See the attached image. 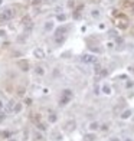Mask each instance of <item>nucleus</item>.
I'll use <instances>...</instances> for the list:
<instances>
[{"mask_svg":"<svg viewBox=\"0 0 134 141\" xmlns=\"http://www.w3.org/2000/svg\"><path fill=\"white\" fill-rule=\"evenodd\" d=\"M15 17V10L13 9H4L3 12H0V22H9Z\"/></svg>","mask_w":134,"mask_h":141,"instance_id":"nucleus-1","label":"nucleus"},{"mask_svg":"<svg viewBox=\"0 0 134 141\" xmlns=\"http://www.w3.org/2000/svg\"><path fill=\"white\" fill-rule=\"evenodd\" d=\"M71 100H72V91L71 89H64L62 91V98L59 100V104L61 105H67Z\"/></svg>","mask_w":134,"mask_h":141,"instance_id":"nucleus-2","label":"nucleus"},{"mask_svg":"<svg viewBox=\"0 0 134 141\" xmlns=\"http://www.w3.org/2000/svg\"><path fill=\"white\" fill-rule=\"evenodd\" d=\"M81 60H82L84 63H97V58H95L94 55H89V53L84 55V56L81 58Z\"/></svg>","mask_w":134,"mask_h":141,"instance_id":"nucleus-3","label":"nucleus"},{"mask_svg":"<svg viewBox=\"0 0 134 141\" xmlns=\"http://www.w3.org/2000/svg\"><path fill=\"white\" fill-rule=\"evenodd\" d=\"M68 33V26H59L55 29V36H64Z\"/></svg>","mask_w":134,"mask_h":141,"instance_id":"nucleus-4","label":"nucleus"},{"mask_svg":"<svg viewBox=\"0 0 134 141\" xmlns=\"http://www.w3.org/2000/svg\"><path fill=\"white\" fill-rule=\"evenodd\" d=\"M32 120H33V122H35L36 125H38V127H39V128H41L42 131H43V130H46V125L43 124L42 121H41V115H39V114H38V115H35L33 118H32Z\"/></svg>","mask_w":134,"mask_h":141,"instance_id":"nucleus-5","label":"nucleus"},{"mask_svg":"<svg viewBox=\"0 0 134 141\" xmlns=\"http://www.w3.org/2000/svg\"><path fill=\"white\" fill-rule=\"evenodd\" d=\"M33 56L38 59H43L45 58V50L42 48H36V49H33Z\"/></svg>","mask_w":134,"mask_h":141,"instance_id":"nucleus-6","label":"nucleus"},{"mask_svg":"<svg viewBox=\"0 0 134 141\" xmlns=\"http://www.w3.org/2000/svg\"><path fill=\"white\" fill-rule=\"evenodd\" d=\"M67 39V35H64V36H55V42H56V45H62L64 42Z\"/></svg>","mask_w":134,"mask_h":141,"instance_id":"nucleus-7","label":"nucleus"},{"mask_svg":"<svg viewBox=\"0 0 134 141\" xmlns=\"http://www.w3.org/2000/svg\"><path fill=\"white\" fill-rule=\"evenodd\" d=\"M46 32H50V30H53V22L52 20H49V22H46L45 23V27H43Z\"/></svg>","mask_w":134,"mask_h":141,"instance_id":"nucleus-8","label":"nucleus"},{"mask_svg":"<svg viewBox=\"0 0 134 141\" xmlns=\"http://www.w3.org/2000/svg\"><path fill=\"white\" fill-rule=\"evenodd\" d=\"M130 117H131V111H130V109H127V111H124V112L121 114V118H123V120H127V118H130Z\"/></svg>","mask_w":134,"mask_h":141,"instance_id":"nucleus-9","label":"nucleus"},{"mask_svg":"<svg viewBox=\"0 0 134 141\" xmlns=\"http://www.w3.org/2000/svg\"><path fill=\"white\" fill-rule=\"evenodd\" d=\"M19 65H20V68H23V71H29V63L26 60H22Z\"/></svg>","mask_w":134,"mask_h":141,"instance_id":"nucleus-10","label":"nucleus"},{"mask_svg":"<svg viewBox=\"0 0 134 141\" xmlns=\"http://www.w3.org/2000/svg\"><path fill=\"white\" fill-rule=\"evenodd\" d=\"M102 92L107 94V95H110V94H111V88H110L108 85H104V86H102Z\"/></svg>","mask_w":134,"mask_h":141,"instance_id":"nucleus-11","label":"nucleus"},{"mask_svg":"<svg viewBox=\"0 0 134 141\" xmlns=\"http://www.w3.org/2000/svg\"><path fill=\"white\" fill-rule=\"evenodd\" d=\"M35 72H36L38 75H43V74H45V71H43L42 66H36V68H35Z\"/></svg>","mask_w":134,"mask_h":141,"instance_id":"nucleus-12","label":"nucleus"},{"mask_svg":"<svg viewBox=\"0 0 134 141\" xmlns=\"http://www.w3.org/2000/svg\"><path fill=\"white\" fill-rule=\"evenodd\" d=\"M95 140V135L94 134H87L85 135V141H94Z\"/></svg>","mask_w":134,"mask_h":141,"instance_id":"nucleus-13","label":"nucleus"},{"mask_svg":"<svg viewBox=\"0 0 134 141\" xmlns=\"http://www.w3.org/2000/svg\"><path fill=\"white\" fill-rule=\"evenodd\" d=\"M98 127H100V125H98V122H91V124H89V130H91V131H94V130H98Z\"/></svg>","mask_w":134,"mask_h":141,"instance_id":"nucleus-14","label":"nucleus"},{"mask_svg":"<svg viewBox=\"0 0 134 141\" xmlns=\"http://www.w3.org/2000/svg\"><path fill=\"white\" fill-rule=\"evenodd\" d=\"M92 17H100V12H98V10H92Z\"/></svg>","mask_w":134,"mask_h":141,"instance_id":"nucleus-15","label":"nucleus"},{"mask_svg":"<svg viewBox=\"0 0 134 141\" xmlns=\"http://www.w3.org/2000/svg\"><path fill=\"white\" fill-rule=\"evenodd\" d=\"M49 121H50V122H55V121H56V117H55V114H50V115H49Z\"/></svg>","mask_w":134,"mask_h":141,"instance_id":"nucleus-16","label":"nucleus"},{"mask_svg":"<svg viewBox=\"0 0 134 141\" xmlns=\"http://www.w3.org/2000/svg\"><path fill=\"white\" fill-rule=\"evenodd\" d=\"M1 135H3V137H4V138H9V137H10V135H12V134L9 133V131H3V133H1Z\"/></svg>","mask_w":134,"mask_h":141,"instance_id":"nucleus-17","label":"nucleus"},{"mask_svg":"<svg viewBox=\"0 0 134 141\" xmlns=\"http://www.w3.org/2000/svg\"><path fill=\"white\" fill-rule=\"evenodd\" d=\"M65 19H67V16H65V15H58V20H61V22H64Z\"/></svg>","mask_w":134,"mask_h":141,"instance_id":"nucleus-18","label":"nucleus"},{"mask_svg":"<svg viewBox=\"0 0 134 141\" xmlns=\"http://www.w3.org/2000/svg\"><path fill=\"white\" fill-rule=\"evenodd\" d=\"M41 3H42V0H32V4H35V6L36 4H41Z\"/></svg>","mask_w":134,"mask_h":141,"instance_id":"nucleus-19","label":"nucleus"},{"mask_svg":"<svg viewBox=\"0 0 134 141\" xmlns=\"http://www.w3.org/2000/svg\"><path fill=\"white\" fill-rule=\"evenodd\" d=\"M20 108H22V105H20V104H17L16 107H15V112H19V111H20Z\"/></svg>","mask_w":134,"mask_h":141,"instance_id":"nucleus-20","label":"nucleus"},{"mask_svg":"<svg viewBox=\"0 0 134 141\" xmlns=\"http://www.w3.org/2000/svg\"><path fill=\"white\" fill-rule=\"evenodd\" d=\"M13 105H15V102H13V101H10V102H9V105H7V108H9V109H13Z\"/></svg>","mask_w":134,"mask_h":141,"instance_id":"nucleus-21","label":"nucleus"},{"mask_svg":"<svg viewBox=\"0 0 134 141\" xmlns=\"http://www.w3.org/2000/svg\"><path fill=\"white\" fill-rule=\"evenodd\" d=\"M95 72H97V74L101 72V66H100V65H95Z\"/></svg>","mask_w":134,"mask_h":141,"instance_id":"nucleus-22","label":"nucleus"},{"mask_svg":"<svg viewBox=\"0 0 134 141\" xmlns=\"http://www.w3.org/2000/svg\"><path fill=\"white\" fill-rule=\"evenodd\" d=\"M0 36L4 38V36H6V32H4V30H0Z\"/></svg>","mask_w":134,"mask_h":141,"instance_id":"nucleus-23","label":"nucleus"},{"mask_svg":"<svg viewBox=\"0 0 134 141\" xmlns=\"http://www.w3.org/2000/svg\"><path fill=\"white\" fill-rule=\"evenodd\" d=\"M110 141H120V138H117V137H112Z\"/></svg>","mask_w":134,"mask_h":141,"instance_id":"nucleus-24","label":"nucleus"},{"mask_svg":"<svg viewBox=\"0 0 134 141\" xmlns=\"http://www.w3.org/2000/svg\"><path fill=\"white\" fill-rule=\"evenodd\" d=\"M3 108V101H0V109Z\"/></svg>","mask_w":134,"mask_h":141,"instance_id":"nucleus-25","label":"nucleus"},{"mask_svg":"<svg viewBox=\"0 0 134 141\" xmlns=\"http://www.w3.org/2000/svg\"><path fill=\"white\" fill-rule=\"evenodd\" d=\"M126 141H133V140H131V138H127V140Z\"/></svg>","mask_w":134,"mask_h":141,"instance_id":"nucleus-26","label":"nucleus"},{"mask_svg":"<svg viewBox=\"0 0 134 141\" xmlns=\"http://www.w3.org/2000/svg\"><path fill=\"white\" fill-rule=\"evenodd\" d=\"M1 3H3V0H0V6H1Z\"/></svg>","mask_w":134,"mask_h":141,"instance_id":"nucleus-27","label":"nucleus"},{"mask_svg":"<svg viewBox=\"0 0 134 141\" xmlns=\"http://www.w3.org/2000/svg\"><path fill=\"white\" fill-rule=\"evenodd\" d=\"M110 1H114V0H110Z\"/></svg>","mask_w":134,"mask_h":141,"instance_id":"nucleus-28","label":"nucleus"},{"mask_svg":"<svg viewBox=\"0 0 134 141\" xmlns=\"http://www.w3.org/2000/svg\"><path fill=\"white\" fill-rule=\"evenodd\" d=\"M12 141H15V140H12Z\"/></svg>","mask_w":134,"mask_h":141,"instance_id":"nucleus-29","label":"nucleus"}]
</instances>
